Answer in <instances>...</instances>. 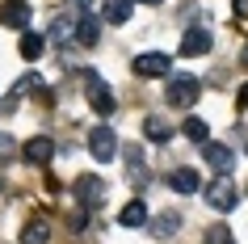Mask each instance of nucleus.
<instances>
[{
	"label": "nucleus",
	"mask_w": 248,
	"mask_h": 244,
	"mask_svg": "<svg viewBox=\"0 0 248 244\" xmlns=\"http://www.w3.org/2000/svg\"><path fill=\"white\" fill-rule=\"evenodd\" d=\"M202 97V80L189 76V72H177V76H169V89H164V101L169 105H181V110H189V105Z\"/></svg>",
	"instance_id": "f257e3e1"
},
{
	"label": "nucleus",
	"mask_w": 248,
	"mask_h": 244,
	"mask_svg": "<svg viewBox=\"0 0 248 244\" xmlns=\"http://www.w3.org/2000/svg\"><path fill=\"white\" fill-rule=\"evenodd\" d=\"M84 93H89V105H93L101 118H109V114L118 110V101H114V93H109V84H105L97 72H84Z\"/></svg>",
	"instance_id": "f03ea898"
},
{
	"label": "nucleus",
	"mask_w": 248,
	"mask_h": 244,
	"mask_svg": "<svg viewBox=\"0 0 248 244\" xmlns=\"http://www.w3.org/2000/svg\"><path fill=\"white\" fill-rule=\"evenodd\" d=\"M89 152H93L97 164H109V160L118 156V135L109 127H93L89 130Z\"/></svg>",
	"instance_id": "7ed1b4c3"
},
{
	"label": "nucleus",
	"mask_w": 248,
	"mask_h": 244,
	"mask_svg": "<svg viewBox=\"0 0 248 244\" xmlns=\"http://www.w3.org/2000/svg\"><path fill=\"white\" fill-rule=\"evenodd\" d=\"M202 194H206V206H215V211H232V206H235V185H232V177H215Z\"/></svg>",
	"instance_id": "20e7f679"
},
{
	"label": "nucleus",
	"mask_w": 248,
	"mask_h": 244,
	"mask_svg": "<svg viewBox=\"0 0 248 244\" xmlns=\"http://www.w3.org/2000/svg\"><path fill=\"white\" fill-rule=\"evenodd\" d=\"M72 190H76V198H80V206H101L105 202V181L101 177H93V173H84V177H76V185H72Z\"/></svg>",
	"instance_id": "39448f33"
},
{
	"label": "nucleus",
	"mask_w": 248,
	"mask_h": 244,
	"mask_svg": "<svg viewBox=\"0 0 248 244\" xmlns=\"http://www.w3.org/2000/svg\"><path fill=\"white\" fill-rule=\"evenodd\" d=\"M169 67H172V59H169L164 51H147V55H139V59H135V76H143V80L169 76Z\"/></svg>",
	"instance_id": "423d86ee"
},
{
	"label": "nucleus",
	"mask_w": 248,
	"mask_h": 244,
	"mask_svg": "<svg viewBox=\"0 0 248 244\" xmlns=\"http://www.w3.org/2000/svg\"><path fill=\"white\" fill-rule=\"evenodd\" d=\"M21 156H26L30 164H46V160H55V139L51 135H34V139H26Z\"/></svg>",
	"instance_id": "0eeeda50"
},
{
	"label": "nucleus",
	"mask_w": 248,
	"mask_h": 244,
	"mask_svg": "<svg viewBox=\"0 0 248 244\" xmlns=\"http://www.w3.org/2000/svg\"><path fill=\"white\" fill-rule=\"evenodd\" d=\"M202 156H206V164L215 168L219 177H227V173H232V164H235L232 147H223V143H202Z\"/></svg>",
	"instance_id": "6e6552de"
},
{
	"label": "nucleus",
	"mask_w": 248,
	"mask_h": 244,
	"mask_svg": "<svg viewBox=\"0 0 248 244\" xmlns=\"http://www.w3.org/2000/svg\"><path fill=\"white\" fill-rule=\"evenodd\" d=\"M210 47H215L210 30H185V38H181V55L185 59H198V55H206Z\"/></svg>",
	"instance_id": "1a4fd4ad"
},
{
	"label": "nucleus",
	"mask_w": 248,
	"mask_h": 244,
	"mask_svg": "<svg viewBox=\"0 0 248 244\" xmlns=\"http://www.w3.org/2000/svg\"><path fill=\"white\" fill-rule=\"evenodd\" d=\"M0 21L9 30H26L30 26V4L26 0H4V4H0Z\"/></svg>",
	"instance_id": "9d476101"
},
{
	"label": "nucleus",
	"mask_w": 248,
	"mask_h": 244,
	"mask_svg": "<svg viewBox=\"0 0 248 244\" xmlns=\"http://www.w3.org/2000/svg\"><path fill=\"white\" fill-rule=\"evenodd\" d=\"M169 185L177 194H198V190H202V177H198L194 168H172V173H169Z\"/></svg>",
	"instance_id": "9b49d317"
},
{
	"label": "nucleus",
	"mask_w": 248,
	"mask_h": 244,
	"mask_svg": "<svg viewBox=\"0 0 248 244\" xmlns=\"http://www.w3.org/2000/svg\"><path fill=\"white\" fill-rule=\"evenodd\" d=\"M76 42L80 47H97L101 42V21L97 17H80L76 21Z\"/></svg>",
	"instance_id": "f8f14e48"
},
{
	"label": "nucleus",
	"mask_w": 248,
	"mask_h": 244,
	"mask_svg": "<svg viewBox=\"0 0 248 244\" xmlns=\"http://www.w3.org/2000/svg\"><path fill=\"white\" fill-rule=\"evenodd\" d=\"M135 13V0H105V21L109 26H126Z\"/></svg>",
	"instance_id": "ddd939ff"
},
{
	"label": "nucleus",
	"mask_w": 248,
	"mask_h": 244,
	"mask_svg": "<svg viewBox=\"0 0 248 244\" xmlns=\"http://www.w3.org/2000/svg\"><path fill=\"white\" fill-rule=\"evenodd\" d=\"M46 240H51V223L46 219H30L21 228V244H46Z\"/></svg>",
	"instance_id": "4468645a"
},
{
	"label": "nucleus",
	"mask_w": 248,
	"mask_h": 244,
	"mask_svg": "<svg viewBox=\"0 0 248 244\" xmlns=\"http://www.w3.org/2000/svg\"><path fill=\"white\" fill-rule=\"evenodd\" d=\"M118 223H122V228H143L147 223V206L143 202H126L118 211Z\"/></svg>",
	"instance_id": "2eb2a0df"
},
{
	"label": "nucleus",
	"mask_w": 248,
	"mask_h": 244,
	"mask_svg": "<svg viewBox=\"0 0 248 244\" xmlns=\"http://www.w3.org/2000/svg\"><path fill=\"white\" fill-rule=\"evenodd\" d=\"M143 135H147L152 143H169V139H172V127L164 122V118H147V122H143Z\"/></svg>",
	"instance_id": "dca6fc26"
},
{
	"label": "nucleus",
	"mask_w": 248,
	"mask_h": 244,
	"mask_svg": "<svg viewBox=\"0 0 248 244\" xmlns=\"http://www.w3.org/2000/svg\"><path fill=\"white\" fill-rule=\"evenodd\" d=\"M181 135H185L189 143H210V139H206L210 127L202 122V118H185V122H181Z\"/></svg>",
	"instance_id": "f3484780"
},
{
	"label": "nucleus",
	"mask_w": 248,
	"mask_h": 244,
	"mask_svg": "<svg viewBox=\"0 0 248 244\" xmlns=\"http://www.w3.org/2000/svg\"><path fill=\"white\" fill-rule=\"evenodd\" d=\"M42 51H46V38H42V34H30V30H21V55H26V59H38Z\"/></svg>",
	"instance_id": "a211bd4d"
},
{
	"label": "nucleus",
	"mask_w": 248,
	"mask_h": 244,
	"mask_svg": "<svg viewBox=\"0 0 248 244\" xmlns=\"http://www.w3.org/2000/svg\"><path fill=\"white\" fill-rule=\"evenodd\" d=\"M202 244H235V236H232V228H206V236H202Z\"/></svg>",
	"instance_id": "6ab92c4d"
},
{
	"label": "nucleus",
	"mask_w": 248,
	"mask_h": 244,
	"mask_svg": "<svg viewBox=\"0 0 248 244\" xmlns=\"http://www.w3.org/2000/svg\"><path fill=\"white\" fill-rule=\"evenodd\" d=\"M177 228H181V219H177V215H160L156 223H152V231H160V236H169V231H177Z\"/></svg>",
	"instance_id": "aec40b11"
},
{
	"label": "nucleus",
	"mask_w": 248,
	"mask_h": 244,
	"mask_svg": "<svg viewBox=\"0 0 248 244\" xmlns=\"http://www.w3.org/2000/svg\"><path fill=\"white\" fill-rule=\"evenodd\" d=\"M38 89H42V80L34 76V72H30L26 80H17V97H21V93H38Z\"/></svg>",
	"instance_id": "412c9836"
},
{
	"label": "nucleus",
	"mask_w": 248,
	"mask_h": 244,
	"mask_svg": "<svg viewBox=\"0 0 248 244\" xmlns=\"http://www.w3.org/2000/svg\"><path fill=\"white\" fill-rule=\"evenodd\" d=\"M13 152H17V139H13V135H0V160L13 156Z\"/></svg>",
	"instance_id": "4be33fe9"
},
{
	"label": "nucleus",
	"mask_w": 248,
	"mask_h": 244,
	"mask_svg": "<svg viewBox=\"0 0 248 244\" xmlns=\"http://www.w3.org/2000/svg\"><path fill=\"white\" fill-rule=\"evenodd\" d=\"M235 101H240V105H244V110H248V84H244V89H240V97H235Z\"/></svg>",
	"instance_id": "5701e85b"
},
{
	"label": "nucleus",
	"mask_w": 248,
	"mask_h": 244,
	"mask_svg": "<svg viewBox=\"0 0 248 244\" xmlns=\"http://www.w3.org/2000/svg\"><path fill=\"white\" fill-rule=\"evenodd\" d=\"M235 4V13H248V0H232Z\"/></svg>",
	"instance_id": "b1692460"
},
{
	"label": "nucleus",
	"mask_w": 248,
	"mask_h": 244,
	"mask_svg": "<svg viewBox=\"0 0 248 244\" xmlns=\"http://www.w3.org/2000/svg\"><path fill=\"white\" fill-rule=\"evenodd\" d=\"M135 4H164V0H135Z\"/></svg>",
	"instance_id": "393cba45"
},
{
	"label": "nucleus",
	"mask_w": 248,
	"mask_h": 244,
	"mask_svg": "<svg viewBox=\"0 0 248 244\" xmlns=\"http://www.w3.org/2000/svg\"><path fill=\"white\" fill-rule=\"evenodd\" d=\"M240 59H244V67H248V42H244V55H240Z\"/></svg>",
	"instance_id": "a878e982"
}]
</instances>
